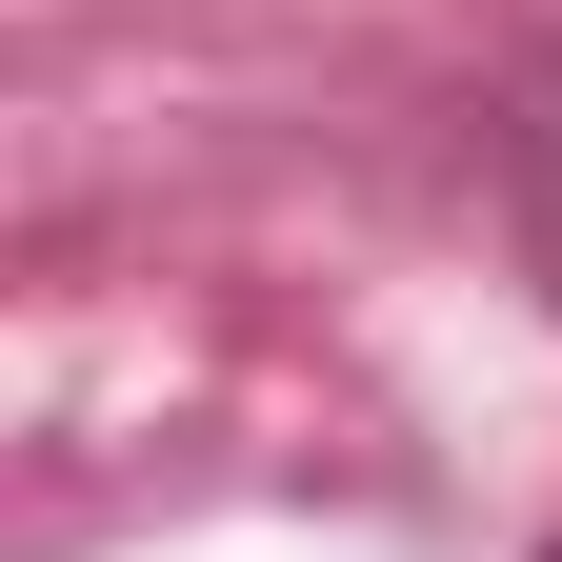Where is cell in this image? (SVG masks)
Segmentation results:
<instances>
[{
    "label": "cell",
    "instance_id": "1",
    "mask_svg": "<svg viewBox=\"0 0 562 562\" xmlns=\"http://www.w3.org/2000/svg\"><path fill=\"white\" fill-rule=\"evenodd\" d=\"M503 201H522V241H542V281H562V41L522 60V101H503Z\"/></svg>",
    "mask_w": 562,
    "mask_h": 562
},
{
    "label": "cell",
    "instance_id": "2",
    "mask_svg": "<svg viewBox=\"0 0 562 562\" xmlns=\"http://www.w3.org/2000/svg\"><path fill=\"white\" fill-rule=\"evenodd\" d=\"M542 562H562V542H542Z\"/></svg>",
    "mask_w": 562,
    "mask_h": 562
}]
</instances>
